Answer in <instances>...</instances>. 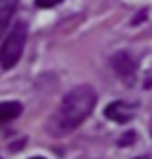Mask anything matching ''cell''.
<instances>
[{"mask_svg":"<svg viewBox=\"0 0 152 159\" xmlns=\"http://www.w3.org/2000/svg\"><path fill=\"white\" fill-rule=\"evenodd\" d=\"M96 107V92L89 85H78L61 100V107L54 116L57 133H70L78 129Z\"/></svg>","mask_w":152,"mask_h":159,"instance_id":"1","label":"cell"},{"mask_svg":"<svg viewBox=\"0 0 152 159\" xmlns=\"http://www.w3.org/2000/svg\"><path fill=\"white\" fill-rule=\"evenodd\" d=\"M139 159H143V157H139Z\"/></svg>","mask_w":152,"mask_h":159,"instance_id":"9","label":"cell"},{"mask_svg":"<svg viewBox=\"0 0 152 159\" xmlns=\"http://www.w3.org/2000/svg\"><path fill=\"white\" fill-rule=\"evenodd\" d=\"M20 113H22V105L18 100H5V102H0V124L15 120Z\"/></svg>","mask_w":152,"mask_h":159,"instance_id":"6","label":"cell"},{"mask_svg":"<svg viewBox=\"0 0 152 159\" xmlns=\"http://www.w3.org/2000/svg\"><path fill=\"white\" fill-rule=\"evenodd\" d=\"M18 9V0H0V37L11 24V18Z\"/></svg>","mask_w":152,"mask_h":159,"instance_id":"5","label":"cell"},{"mask_svg":"<svg viewBox=\"0 0 152 159\" xmlns=\"http://www.w3.org/2000/svg\"><path fill=\"white\" fill-rule=\"evenodd\" d=\"M61 2H63V0H35V5L39 9H52V7H57Z\"/></svg>","mask_w":152,"mask_h":159,"instance_id":"7","label":"cell"},{"mask_svg":"<svg viewBox=\"0 0 152 159\" xmlns=\"http://www.w3.org/2000/svg\"><path fill=\"white\" fill-rule=\"evenodd\" d=\"M113 70H115L124 81H130L132 74H135V70H137V63H135V59H132L128 52H117V55L113 57Z\"/></svg>","mask_w":152,"mask_h":159,"instance_id":"4","label":"cell"},{"mask_svg":"<svg viewBox=\"0 0 152 159\" xmlns=\"http://www.w3.org/2000/svg\"><path fill=\"white\" fill-rule=\"evenodd\" d=\"M26 37H28L26 22H15L13 29L7 35V39L0 46V68L2 70H11L20 61V57L24 52V46H26Z\"/></svg>","mask_w":152,"mask_h":159,"instance_id":"2","label":"cell"},{"mask_svg":"<svg viewBox=\"0 0 152 159\" xmlns=\"http://www.w3.org/2000/svg\"><path fill=\"white\" fill-rule=\"evenodd\" d=\"M104 116H106L109 120L117 122V124H124V122L132 120V116H135V107L128 105V102H124V100H115V102L106 105Z\"/></svg>","mask_w":152,"mask_h":159,"instance_id":"3","label":"cell"},{"mask_svg":"<svg viewBox=\"0 0 152 159\" xmlns=\"http://www.w3.org/2000/svg\"><path fill=\"white\" fill-rule=\"evenodd\" d=\"M31 159H44V157H31Z\"/></svg>","mask_w":152,"mask_h":159,"instance_id":"8","label":"cell"}]
</instances>
